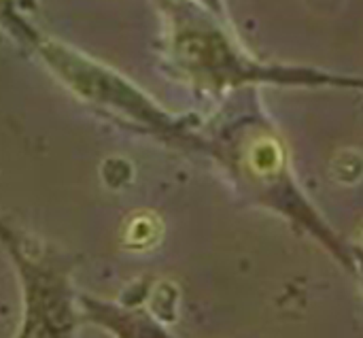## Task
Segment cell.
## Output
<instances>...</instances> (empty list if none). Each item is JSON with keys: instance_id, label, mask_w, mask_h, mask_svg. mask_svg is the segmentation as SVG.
<instances>
[{"instance_id": "1", "label": "cell", "mask_w": 363, "mask_h": 338, "mask_svg": "<svg viewBox=\"0 0 363 338\" xmlns=\"http://www.w3.org/2000/svg\"><path fill=\"white\" fill-rule=\"evenodd\" d=\"M28 315L21 338H72L74 309L66 275L53 266L28 264Z\"/></svg>"}, {"instance_id": "2", "label": "cell", "mask_w": 363, "mask_h": 338, "mask_svg": "<svg viewBox=\"0 0 363 338\" xmlns=\"http://www.w3.org/2000/svg\"><path fill=\"white\" fill-rule=\"evenodd\" d=\"M87 313L91 322L104 324L119 338H170L153 320H149L145 313L136 311H119L108 305H100L94 300H85Z\"/></svg>"}]
</instances>
